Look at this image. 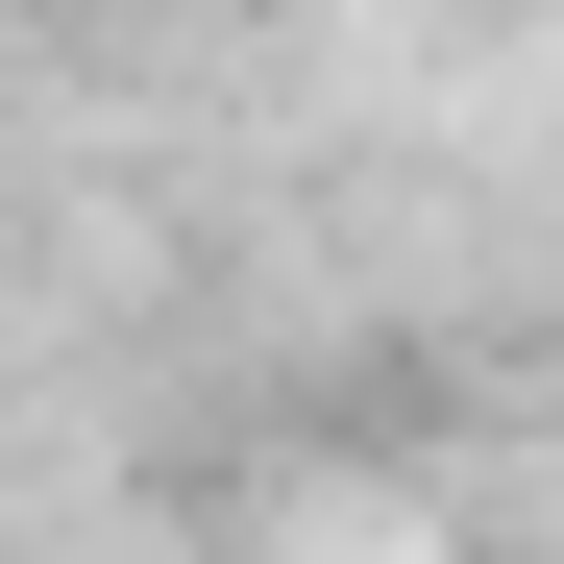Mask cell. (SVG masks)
I'll return each instance as SVG.
<instances>
[]
</instances>
